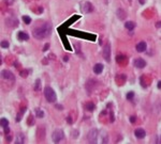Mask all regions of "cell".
Returning a JSON list of instances; mask_svg holds the SVG:
<instances>
[{
	"label": "cell",
	"mask_w": 161,
	"mask_h": 144,
	"mask_svg": "<svg viewBox=\"0 0 161 144\" xmlns=\"http://www.w3.org/2000/svg\"><path fill=\"white\" fill-rule=\"evenodd\" d=\"M51 32H52V25L49 22H45L42 25H40V26L33 28V30H32V36L36 39L41 41V39H44L46 37H49Z\"/></svg>",
	"instance_id": "obj_1"
},
{
	"label": "cell",
	"mask_w": 161,
	"mask_h": 144,
	"mask_svg": "<svg viewBox=\"0 0 161 144\" xmlns=\"http://www.w3.org/2000/svg\"><path fill=\"white\" fill-rule=\"evenodd\" d=\"M44 97L45 99L51 103V104H54L55 101H57V95H56V92L54 91V89L52 87H44Z\"/></svg>",
	"instance_id": "obj_2"
},
{
	"label": "cell",
	"mask_w": 161,
	"mask_h": 144,
	"mask_svg": "<svg viewBox=\"0 0 161 144\" xmlns=\"http://www.w3.org/2000/svg\"><path fill=\"white\" fill-rule=\"evenodd\" d=\"M63 139H65V132H63V129L57 128V129H55L53 131V133H52V140H53L54 143H59Z\"/></svg>",
	"instance_id": "obj_3"
},
{
	"label": "cell",
	"mask_w": 161,
	"mask_h": 144,
	"mask_svg": "<svg viewBox=\"0 0 161 144\" xmlns=\"http://www.w3.org/2000/svg\"><path fill=\"white\" fill-rule=\"evenodd\" d=\"M102 57L106 62L111 61V44L105 43L102 48Z\"/></svg>",
	"instance_id": "obj_4"
},
{
	"label": "cell",
	"mask_w": 161,
	"mask_h": 144,
	"mask_svg": "<svg viewBox=\"0 0 161 144\" xmlns=\"http://www.w3.org/2000/svg\"><path fill=\"white\" fill-rule=\"evenodd\" d=\"M98 135H99V131L98 129L96 128H92L90 129L88 135H87V140L89 143H97L98 142Z\"/></svg>",
	"instance_id": "obj_5"
},
{
	"label": "cell",
	"mask_w": 161,
	"mask_h": 144,
	"mask_svg": "<svg viewBox=\"0 0 161 144\" xmlns=\"http://www.w3.org/2000/svg\"><path fill=\"white\" fill-rule=\"evenodd\" d=\"M1 78L3 79V80H7V81H12V82L15 80L13 73L10 72L9 70H3L1 72Z\"/></svg>",
	"instance_id": "obj_6"
},
{
	"label": "cell",
	"mask_w": 161,
	"mask_h": 144,
	"mask_svg": "<svg viewBox=\"0 0 161 144\" xmlns=\"http://www.w3.org/2000/svg\"><path fill=\"white\" fill-rule=\"evenodd\" d=\"M97 84H98V82L94 80V79H90V80H88L87 82H86V91L88 92V93H91V92L94 91V89H96V87H97Z\"/></svg>",
	"instance_id": "obj_7"
},
{
	"label": "cell",
	"mask_w": 161,
	"mask_h": 144,
	"mask_svg": "<svg viewBox=\"0 0 161 144\" xmlns=\"http://www.w3.org/2000/svg\"><path fill=\"white\" fill-rule=\"evenodd\" d=\"M146 61L144 60V59H142V58H136V59H134L133 61V65L134 67H136V68H144L145 66H146Z\"/></svg>",
	"instance_id": "obj_8"
},
{
	"label": "cell",
	"mask_w": 161,
	"mask_h": 144,
	"mask_svg": "<svg viewBox=\"0 0 161 144\" xmlns=\"http://www.w3.org/2000/svg\"><path fill=\"white\" fill-rule=\"evenodd\" d=\"M134 135H135L136 139L142 140L146 137V131H145V129H143V128H136V129L134 130Z\"/></svg>",
	"instance_id": "obj_9"
},
{
	"label": "cell",
	"mask_w": 161,
	"mask_h": 144,
	"mask_svg": "<svg viewBox=\"0 0 161 144\" xmlns=\"http://www.w3.org/2000/svg\"><path fill=\"white\" fill-rule=\"evenodd\" d=\"M94 5L89 1H86L85 3L83 5V12L84 13H91V12H94Z\"/></svg>",
	"instance_id": "obj_10"
},
{
	"label": "cell",
	"mask_w": 161,
	"mask_h": 144,
	"mask_svg": "<svg viewBox=\"0 0 161 144\" xmlns=\"http://www.w3.org/2000/svg\"><path fill=\"white\" fill-rule=\"evenodd\" d=\"M116 62L119 65H126L128 64V58L124 55H117L116 56Z\"/></svg>",
	"instance_id": "obj_11"
},
{
	"label": "cell",
	"mask_w": 161,
	"mask_h": 144,
	"mask_svg": "<svg viewBox=\"0 0 161 144\" xmlns=\"http://www.w3.org/2000/svg\"><path fill=\"white\" fill-rule=\"evenodd\" d=\"M135 49H136L138 53H145L146 49H147V44H146V42H143V41H142V42H140V43L136 44Z\"/></svg>",
	"instance_id": "obj_12"
},
{
	"label": "cell",
	"mask_w": 161,
	"mask_h": 144,
	"mask_svg": "<svg viewBox=\"0 0 161 144\" xmlns=\"http://www.w3.org/2000/svg\"><path fill=\"white\" fill-rule=\"evenodd\" d=\"M17 39L21 41V42H24V41H28L29 39V34L27 33L26 31H19L17 33Z\"/></svg>",
	"instance_id": "obj_13"
},
{
	"label": "cell",
	"mask_w": 161,
	"mask_h": 144,
	"mask_svg": "<svg viewBox=\"0 0 161 144\" xmlns=\"http://www.w3.org/2000/svg\"><path fill=\"white\" fill-rule=\"evenodd\" d=\"M103 68H104V65H103L102 63H97V64H94L92 70H94V73L96 75H100V74H102Z\"/></svg>",
	"instance_id": "obj_14"
},
{
	"label": "cell",
	"mask_w": 161,
	"mask_h": 144,
	"mask_svg": "<svg viewBox=\"0 0 161 144\" xmlns=\"http://www.w3.org/2000/svg\"><path fill=\"white\" fill-rule=\"evenodd\" d=\"M117 16H118V18L120 20H125L126 18H127V13H126L125 10L120 8V9L117 10Z\"/></svg>",
	"instance_id": "obj_15"
},
{
	"label": "cell",
	"mask_w": 161,
	"mask_h": 144,
	"mask_svg": "<svg viewBox=\"0 0 161 144\" xmlns=\"http://www.w3.org/2000/svg\"><path fill=\"white\" fill-rule=\"evenodd\" d=\"M125 27L127 30L129 31H132L135 29V27H136V25H135V22H130V20H128V22H125Z\"/></svg>",
	"instance_id": "obj_16"
},
{
	"label": "cell",
	"mask_w": 161,
	"mask_h": 144,
	"mask_svg": "<svg viewBox=\"0 0 161 144\" xmlns=\"http://www.w3.org/2000/svg\"><path fill=\"white\" fill-rule=\"evenodd\" d=\"M0 124H1V127H2V128H7V127H9L10 122H9V120H8L7 118H1Z\"/></svg>",
	"instance_id": "obj_17"
},
{
	"label": "cell",
	"mask_w": 161,
	"mask_h": 144,
	"mask_svg": "<svg viewBox=\"0 0 161 144\" xmlns=\"http://www.w3.org/2000/svg\"><path fill=\"white\" fill-rule=\"evenodd\" d=\"M84 108H85L87 111H89V112H91V111H94V108H96V106H94V103H87L85 106H84Z\"/></svg>",
	"instance_id": "obj_18"
},
{
	"label": "cell",
	"mask_w": 161,
	"mask_h": 144,
	"mask_svg": "<svg viewBox=\"0 0 161 144\" xmlns=\"http://www.w3.org/2000/svg\"><path fill=\"white\" fill-rule=\"evenodd\" d=\"M25 137H24V135H22V133H18V135H16V139H15V143H24L25 142V139H24Z\"/></svg>",
	"instance_id": "obj_19"
},
{
	"label": "cell",
	"mask_w": 161,
	"mask_h": 144,
	"mask_svg": "<svg viewBox=\"0 0 161 144\" xmlns=\"http://www.w3.org/2000/svg\"><path fill=\"white\" fill-rule=\"evenodd\" d=\"M36 116L39 118H44V111L40 108H37L36 109Z\"/></svg>",
	"instance_id": "obj_20"
},
{
	"label": "cell",
	"mask_w": 161,
	"mask_h": 144,
	"mask_svg": "<svg viewBox=\"0 0 161 144\" xmlns=\"http://www.w3.org/2000/svg\"><path fill=\"white\" fill-rule=\"evenodd\" d=\"M134 96H135L134 92L130 91V92H128V93L126 94V99H127V101H132V99L134 98Z\"/></svg>",
	"instance_id": "obj_21"
},
{
	"label": "cell",
	"mask_w": 161,
	"mask_h": 144,
	"mask_svg": "<svg viewBox=\"0 0 161 144\" xmlns=\"http://www.w3.org/2000/svg\"><path fill=\"white\" fill-rule=\"evenodd\" d=\"M41 90V79H37L35 83V91H40Z\"/></svg>",
	"instance_id": "obj_22"
},
{
	"label": "cell",
	"mask_w": 161,
	"mask_h": 144,
	"mask_svg": "<svg viewBox=\"0 0 161 144\" xmlns=\"http://www.w3.org/2000/svg\"><path fill=\"white\" fill-rule=\"evenodd\" d=\"M22 18H23V22H25L26 25H29L31 22V18H30V16H28V15H24Z\"/></svg>",
	"instance_id": "obj_23"
},
{
	"label": "cell",
	"mask_w": 161,
	"mask_h": 144,
	"mask_svg": "<svg viewBox=\"0 0 161 144\" xmlns=\"http://www.w3.org/2000/svg\"><path fill=\"white\" fill-rule=\"evenodd\" d=\"M28 125H29V126L35 125V118L32 116V114H30V115H29V118H28Z\"/></svg>",
	"instance_id": "obj_24"
},
{
	"label": "cell",
	"mask_w": 161,
	"mask_h": 144,
	"mask_svg": "<svg viewBox=\"0 0 161 144\" xmlns=\"http://www.w3.org/2000/svg\"><path fill=\"white\" fill-rule=\"evenodd\" d=\"M10 44L8 41H5V39H3V41H1V48H9Z\"/></svg>",
	"instance_id": "obj_25"
},
{
	"label": "cell",
	"mask_w": 161,
	"mask_h": 144,
	"mask_svg": "<svg viewBox=\"0 0 161 144\" xmlns=\"http://www.w3.org/2000/svg\"><path fill=\"white\" fill-rule=\"evenodd\" d=\"M19 75H21L22 77H24V78H26L27 76L29 75V70H22V72L19 73Z\"/></svg>",
	"instance_id": "obj_26"
},
{
	"label": "cell",
	"mask_w": 161,
	"mask_h": 144,
	"mask_svg": "<svg viewBox=\"0 0 161 144\" xmlns=\"http://www.w3.org/2000/svg\"><path fill=\"white\" fill-rule=\"evenodd\" d=\"M74 48L76 49V53H77V55H80V44L76 43L75 45H74Z\"/></svg>",
	"instance_id": "obj_27"
},
{
	"label": "cell",
	"mask_w": 161,
	"mask_h": 144,
	"mask_svg": "<svg viewBox=\"0 0 161 144\" xmlns=\"http://www.w3.org/2000/svg\"><path fill=\"white\" fill-rule=\"evenodd\" d=\"M135 122H136V116H135V115L130 116V123H131V124H134Z\"/></svg>",
	"instance_id": "obj_28"
},
{
	"label": "cell",
	"mask_w": 161,
	"mask_h": 144,
	"mask_svg": "<svg viewBox=\"0 0 161 144\" xmlns=\"http://www.w3.org/2000/svg\"><path fill=\"white\" fill-rule=\"evenodd\" d=\"M67 121H68V124H70V125H71L72 123H73V121H72V118L70 116V115H69V116L67 118Z\"/></svg>",
	"instance_id": "obj_29"
},
{
	"label": "cell",
	"mask_w": 161,
	"mask_h": 144,
	"mask_svg": "<svg viewBox=\"0 0 161 144\" xmlns=\"http://www.w3.org/2000/svg\"><path fill=\"white\" fill-rule=\"evenodd\" d=\"M49 48V44H46V45H45V47L43 48V51H46Z\"/></svg>",
	"instance_id": "obj_30"
},
{
	"label": "cell",
	"mask_w": 161,
	"mask_h": 144,
	"mask_svg": "<svg viewBox=\"0 0 161 144\" xmlns=\"http://www.w3.org/2000/svg\"><path fill=\"white\" fill-rule=\"evenodd\" d=\"M156 27L157 28H161V22H158L156 24Z\"/></svg>",
	"instance_id": "obj_31"
},
{
	"label": "cell",
	"mask_w": 161,
	"mask_h": 144,
	"mask_svg": "<svg viewBox=\"0 0 161 144\" xmlns=\"http://www.w3.org/2000/svg\"><path fill=\"white\" fill-rule=\"evenodd\" d=\"M158 89H161V81H158Z\"/></svg>",
	"instance_id": "obj_32"
},
{
	"label": "cell",
	"mask_w": 161,
	"mask_h": 144,
	"mask_svg": "<svg viewBox=\"0 0 161 144\" xmlns=\"http://www.w3.org/2000/svg\"><path fill=\"white\" fill-rule=\"evenodd\" d=\"M139 1L141 5H144V3H145V0H139Z\"/></svg>",
	"instance_id": "obj_33"
},
{
	"label": "cell",
	"mask_w": 161,
	"mask_h": 144,
	"mask_svg": "<svg viewBox=\"0 0 161 144\" xmlns=\"http://www.w3.org/2000/svg\"><path fill=\"white\" fill-rule=\"evenodd\" d=\"M68 60H69V57H68V56H67V57H66V56H65V61L67 62Z\"/></svg>",
	"instance_id": "obj_34"
}]
</instances>
